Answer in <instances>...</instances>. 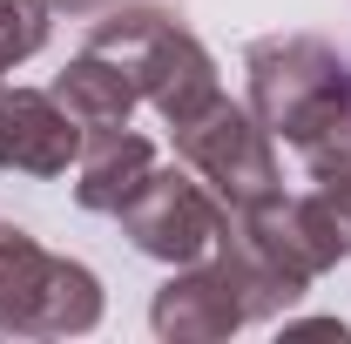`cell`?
<instances>
[{"mask_svg": "<svg viewBox=\"0 0 351 344\" xmlns=\"http://www.w3.org/2000/svg\"><path fill=\"white\" fill-rule=\"evenodd\" d=\"M54 101H61L88 135H101V129H129V115H135L142 95H135L122 61H108L101 47H82V54L54 75Z\"/></svg>", "mask_w": 351, "mask_h": 344, "instance_id": "obj_10", "label": "cell"}, {"mask_svg": "<svg viewBox=\"0 0 351 344\" xmlns=\"http://www.w3.org/2000/svg\"><path fill=\"white\" fill-rule=\"evenodd\" d=\"M149 169H156V142L149 135H135V129L88 135L82 156H75V203L95 210V216H115L149 182Z\"/></svg>", "mask_w": 351, "mask_h": 344, "instance_id": "obj_9", "label": "cell"}, {"mask_svg": "<svg viewBox=\"0 0 351 344\" xmlns=\"http://www.w3.org/2000/svg\"><path fill=\"white\" fill-rule=\"evenodd\" d=\"M250 75V115L298 156L317 149L324 135L351 122V68L345 54L317 34H263L243 54Z\"/></svg>", "mask_w": 351, "mask_h": 344, "instance_id": "obj_1", "label": "cell"}, {"mask_svg": "<svg viewBox=\"0 0 351 344\" xmlns=\"http://www.w3.org/2000/svg\"><path fill=\"white\" fill-rule=\"evenodd\" d=\"M230 223H237V236H243L270 270H284V277L304 284V291L331 270V263L351 257L345 230H338V216L317 203V189H304V196L270 189V196H257V203L230 210Z\"/></svg>", "mask_w": 351, "mask_h": 344, "instance_id": "obj_7", "label": "cell"}, {"mask_svg": "<svg viewBox=\"0 0 351 344\" xmlns=\"http://www.w3.org/2000/svg\"><path fill=\"white\" fill-rule=\"evenodd\" d=\"M169 135H176V156L223 196V210H243V203H257L270 189H284V175H277V135L250 115V101L217 95L203 115L176 122Z\"/></svg>", "mask_w": 351, "mask_h": 344, "instance_id": "obj_4", "label": "cell"}, {"mask_svg": "<svg viewBox=\"0 0 351 344\" xmlns=\"http://www.w3.org/2000/svg\"><path fill=\"white\" fill-rule=\"evenodd\" d=\"M101 324V277L75 257L41 250L27 230L0 223V331L14 338H82Z\"/></svg>", "mask_w": 351, "mask_h": 344, "instance_id": "obj_3", "label": "cell"}, {"mask_svg": "<svg viewBox=\"0 0 351 344\" xmlns=\"http://www.w3.org/2000/svg\"><path fill=\"white\" fill-rule=\"evenodd\" d=\"M88 129L54 101V88H0V169L68 175Z\"/></svg>", "mask_w": 351, "mask_h": 344, "instance_id": "obj_8", "label": "cell"}, {"mask_svg": "<svg viewBox=\"0 0 351 344\" xmlns=\"http://www.w3.org/2000/svg\"><path fill=\"white\" fill-rule=\"evenodd\" d=\"M291 338H338V344H345L351 331L338 324V317H311V324H291Z\"/></svg>", "mask_w": 351, "mask_h": 344, "instance_id": "obj_13", "label": "cell"}, {"mask_svg": "<svg viewBox=\"0 0 351 344\" xmlns=\"http://www.w3.org/2000/svg\"><path fill=\"white\" fill-rule=\"evenodd\" d=\"M304 162H311L317 203L338 216V230H345V243H351V122H338L317 149H304Z\"/></svg>", "mask_w": 351, "mask_h": 344, "instance_id": "obj_11", "label": "cell"}, {"mask_svg": "<svg viewBox=\"0 0 351 344\" xmlns=\"http://www.w3.org/2000/svg\"><path fill=\"white\" fill-rule=\"evenodd\" d=\"M88 47H101L108 61H122L135 95H142L169 129L189 122V115H203L223 95L210 47L196 41L189 27H176L162 7H108V21L88 34Z\"/></svg>", "mask_w": 351, "mask_h": 344, "instance_id": "obj_2", "label": "cell"}, {"mask_svg": "<svg viewBox=\"0 0 351 344\" xmlns=\"http://www.w3.org/2000/svg\"><path fill=\"white\" fill-rule=\"evenodd\" d=\"M47 21H54L47 0H0V68L34 61L47 47Z\"/></svg>", "mask_w": 351, "mask_h": 344, "instance_id": "obj_12", "label": "cell"}, {"mask_svg": "<svg viewBox=\"0 0 351 344\" xmlns=\"http://www.w3.org/2000/svg\"><path fill=\"white\" fill-rule=\"evenodd\" d=\"M243 324H257V297L230 257V243H217L203 263H176L169 284L149 304V331L162 344H217Z\"/></svg>", "mask_w": 351, "mask_h": 344, "instance_id": "obj_6", "label": "cell"}, {"mask_svg": "<svg viewBox=\"0 0 351 344\" xmlns=\"http://www.w3.org/2000/svg\"><path fill=\"white\" fill-rule=\"evenodd\" d=\"M0 75H7V68H0ZM0 88H7V82H0Z\"/></svg>", "mask_w": 351, "mask_h": 344, "instance_id": "obj_15", "label": "cell"}, {"mask_svg": "<svg viewBox=\"0 0 351 344\" xmlns=\"http://www.w3.org/2000/svg\"><path fill=\"white\" fill-rule=\"evenodd\" d=\"M115 223H122V236H129L142 257H156V263L176 270V263H203L223 243L230 210H223V196L196 169L182 175V169H162V162H156L149 182L115 210Z\"/></svg>", "mask_w": 351, "mask_h": 344, "instance_id": "obj_5", "label": "cell"}, {"mask_svg": "<svg viewBox=\"0 0 351 344\" xmlns=\"http://www.w3.org/2000/svg\"><path fill=\"white\" fill-rule=\"evenodd\" d=\"M54 14H68V21H88V14H108L115 0H47Z\"/></svg>", "mask_w": 351, "mask_h": 344, "instance_id": "obj_14", "label": "cell"}]
</instances>
